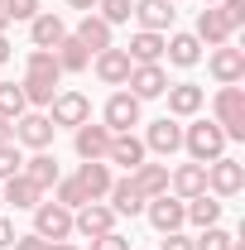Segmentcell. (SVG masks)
<instances>
[{
  "label": "cell",
  "mask_w": 245,
  "mask_h": 250,
  "mask_svg": "<svg viewBox=\"0 0 245 250\" xmlns=\"http://www.w3.org/2000/svg\"><path fill=\"white\" fill-rule=\"evenodd\" d=\"M197 43H207V48H221V43H231V29H226V20H221V10L207 5L202 15H197V29H192Z\"/></svg>",
  "instance_id": "cb8c5ba5"
},
{
  "label": "cell",
  "mask_w": 245,
  "mask_h": 250,
  "mask_svg": "<svg viewBox=\"0 0 245 250\" xmlns=\"http://www.w3.org/2000/svg\"><path fill=\"white\" fill-rule=\"evenodd\" d=\"M178 149H183V125L173 121V116H159V121H149V130H144V154L173 159Z\"/></svg>",
  "instance_id": "ba28073f"
},
{
  "label": "cell",
  "mask_w": 245,
  "mask_h": 250,
  "mask_svg": "<svg viewBox=\"0 0 245 250\" xmlns=\"http://www.w3.org/2000/svg\"><path fill=\"white\" fill-rule=\"evenodd\" d=\"M0 145H15V121L0 116Z\"/></svg>",
  "instance_id": "ee69618b"
},
{
  "label": "cell",
  "mask_w": 245,
  "mask_h": 250,
  "mask_svg": "<svg viewBox=\"0 0 245 250\" xmlns=\"http://www.w3.org/2000/svg\"><path fill=\"white\" fill-rule=\"evenodd\" d=\"M72 231H77V236H87V241H96V236L116 231V212H111L106 202H87V207H77V212H72Z\"/></svg>",
  "instance_id": "4fadbf2b"
},
{
  "label": "cell",
  "mask_w": 245,
  "mask_h": 250,
  "mask_svg": "<svg viewBox=\"0 0 245 250\" xmlns=\"http://www.w3.org/2000/svg\"><path fill=\"white\" fill-rule=\"evenodd\" d=\"M207 72H212L221 87H241L245 82V48H236V43L212 48V53H207Z\"/></svg>",
  "instance_id": "8992f818"
},
{
  "label": "cell",
  "mask_w": 245,
  "mask_h": 250,
  "mask_svg": "<svg viewBox=\"0 0 245 250\" xmlns=\"http://www.w3.org/2000/svg\"><path fill=\"white\" fill-rule=\"evenodd\" d=\"M15 246V226H10V217H0V250Z\"/></svg>",
  "instance_id": "7bdbcfd3"
},
{
  "label": "cell",
  "mask_w": 245,
  "mask_h": 250,
  "mask_svg": "<svg viewBox=\"0 0 245 250\" xmlns=\"http://www.w3.org/2000/svg\"><path fill=\"white\" fill-rule=\"evenodd\" d=\"M221 197H212V192H197V197H187V221L192 226H221Z\"/></svg>",
  "instance_id": "4316f807"
},
{
  "label": "cell",
  "mask_w": 245,
  "mask_h": 250,
  "mask_svg": "<svg viewBox=\"0 0 245 250\" xmlns=\"http://www.w3.org/2000/svg\"><path fill=\"white\" fill-rule=\"evenodd\" d=\"M92 67H96V77H101L106 87H125V77H130V67H135V62H130V53H125V48H116V43H111V48L92 53Z\"/></svg>",
  "instance_id": "5bb4252c"
},
{
  "label": "cell",
  "mask_w": 245,
  "mask_h": 250,
  "mask_svg": "<svg viewBox=\"0 0 245 250\" xmlns=\"http://www.w3.org/2000/svg\"><path fill=\"white\" fill-rule=\"evenodd\" d=\"M140 106H144V101H135V96L121 87V92H111V101H106V116H101V125H106L111 135H130V130L140 125Z\"/></svg>",
  "instance_id": "30bf717a"
},
{
  "label": "cell",
  "mask_w": 245,
  "mask_h": 250,
  "mask_svg": "<svg viewBox=\"0 0 245 250\" xmlns=\"http://www.w3.org/2000/svg\"><path fill=\"white\" fill-rule=\"evenodd\" d=\"M92 250H130V241H125L121 231H106V236H96Z\"/></svg>",
  "instance_id": "ab89813d"
},
{
  "label": "cell",
  "mask_w": 245,
  "mask_h": 250,
  "mask_svg": "<svg viewBox=\"0 0 245 250\" xmlns=\"http://www.w3.org/2000/svg\"><path fill=\"white\" fill-rule=\"evenodd\" d=\"M10 29V10H5V0H0V34Z\"/></svg>",
  "instance_id": "7dc6e473"
},
{
  "label": "cell",
  "mask_w": 245,
  "mask_h": 250,
  "mask_svg": "<svg viewBox=\"0 0 245 250\" xmlns=\"http://www.w3.org/2000/svg\"><path fill=\"white\" fill-rule=\"evenodd\" d=\"M72 149H77V159H106V149H111V130L82 121L77 135H72Z\"/></svg>",
  "instance_id": "ac0fdd59"
},
{
  "label": "cell",
  "mask_w": 245,
  "mask_h": 250,
  "mask_svg": "<svg viewBox=\"0 0 245 250\" xmlns=\"http://www.w3.org/2000/svg\"><path fill=\"white\" fill-rule=\"evenodd\" d=\"M163 58L173 67H197L202 62V43L192 34H163Z\"/></svg>",
  "instance_id": "603a6c76"
},
{
  "label": "cell",
  "mask_w": 245,
  "mask_h": 250,
  "mask_svg": "<svg viewBox=\"0 0 245 250\" xmlns=\"http://www.w3.org/2000/svg\"><path fill=\"white\" fill-rule=\"evenodd\" d=\"M130 62H159L163 58V34H154V29H140L135 39H130Z\"/></svg>",
  "instance_id": "f546056e"
},
{
  "label": "cell",
  "mask_w": 245,
  "mask_h": 250,
  "mask_svg": "<svg viewBox=\"0 0 245 250\" xmlns=\"http://www.w3.org/2000/svg\"><path fill=\"white\" fill-rule=\"evenodd\" d=\"M15 58V48H10V39H5V34H0V67H5V62Z\"/></svg>",
  "instance_id": "f6af8a7d"
},
{
  "label": "cell",
  "mask_w": 245,
  "mask_h": 250,
  "mask_svg": "<svg viewBox=\"0 0 245 250\" xmlns=\"http://www.w3.org/2000/svg\"><path fill=\"white\" fill-rule=\"evenodd\" d=\"M231 231H221V226H202V236L192 241V250H231Z\"/></svg>",
  "instance_id": "d590c367"
},
{
  "label": "cell",
  "mask_w": 245,
  "mask_h": 250,
  "mask_svg": "<svg viewBox=\"0 0 245 250\" xmlns=\"http://www.w3.org/2000/svg\"><path fill=\"white\" fill-rule=\"evenodd\" d=\"M53 250H77V246H72V241H53Z\"/></svg>",
  "instance_id": "c3c4849f"
},
{
  "label": "cell",
  "mask_w": 245,
  "mask_h": 250,
  "mask_svg": "<svg viewBox=\"0 0 245 250\" xmlns=\"http://www.w3.org/2000/svg\"><path fill=\"white\" fill-rule=\"evenodd\" d=\"M144 217H149V226L159 231V236L183 231V226H187V202H183V197H173V192H159V197L144 202Z\"/></svg>",
  "instance_id": "3957f363"
},
{
  "label": "cell",
  "mask_w": 245,
  "mask_h": 250,
  "mask_svg": "<svg viewBox=\"0 0 245 250\" xmlns=\"http://www.w3.org/2000/svg\"><path fill=\"white\" fill-rule=\"evenodd\" d=\"M72 178L82 183V192H87L92 202H101V197L111 192V183H116V178H111V164H106V159H82V168H77Z\"/></svg>",
  "instance_id": "2e32d148"
},
{
  "label": "cell",
  "mask_w": 245,
  "mask_h": 250,
  "mask_svg": "<svg viewBox=\"0 0 245 250\" xmlns=\"http://www.w3.org/2000/svg\"><path fill=\"white\" fill-rule=\"evenodd\" d=\"M24 77H62L58 58L48 53V48H29V58H24Z\"/></svg>",
  "instance_id": "d6a6232c"
},
{
  "label": "cell",
  "mask_w": 245,
  "mask_h": 250,
  "mask_svg": "<svg viewBox=\"0 0 245 250\" xmlns=\"http://www.w3.org/2000/svg\"><path fill=\"white\" fill-rule=\"evenodd\" d=\"M48 121H53V130H77L82 121H92V101L82 92H58L53 101H48Z\"/></svg>",
  "instance_id": "9c48e42d"
},
{
  "label": "cell",
  "mask_w": 245,
  "mask_h": 250,
  "mask_svg": "<svg viewBox=\"0 0 245 250\" xmlns=\"http://www.w3.org/2000/svg\"><path fill=\"white\" fill-rule=\"evenodd\" d=\"M125 92L135 96V101H154V96H163V92H168V72H163V62H135L130 77H125Z\"/></svg>",
  "instance_id": "5b68a950"
},
{
  "label": "cell",
  "mask_w": 245,
  "mask_h": 250,
  "mask_svg": "<svg viewBox=\"0 0 245 250\" xmlns=\"http://www.w3.org/2000/svg\"><path fill=\"white\" fill-rule=\"evenodd\" d=\"M24 178H34L43 192H53V183L62 178V173H58V159L48 154V149H39L34 159H24Z\"/></svg>",
  "instance_id": "484cf974"
},
{
  "label": "cell",
  "mask_w": 245,
  "mask_h": 250,
  "mask_svg": "<svg viewBox=\"0 0 245 250\" xmlns=\"http://www.w3.org/2000/svg\"><path fill=\"white\" fill-rule=\"evenodd\" d=\"M92 15H101V20L116 29V24H125V20L135 15V0H96V10H92Z\"/></svg>",
  "instance_id": "e575fe53"
},
{
  "label": "cell",
  "mask_w": 245,
  "mask_h": 250,
  "mask_svg": "<svg viewBox=\"0 0 245 250\" xmlns=\"http://www.w3.org/2000/svg\"><path fill=\"white\" fill-rule=\"evenodd\" d=\"M5 10H10V24L15 20H34L39 15V0H5Z\"/></svg>",
  "instance_id": "f35d334b"
},
{
  "label": "cell",
  "mask_w": 245,
  "mask_h": 250,
  "mask_svg": "<svg viewBox=\"0 0 245 250\" xmlns=\"http://www.w3.org/2000/svg\"><path fill=\"white\" fill-rule=\"evenodd\" d=\"M34 236L43 241H67L72 236V212L62 202H39L34 207Z\"/></svg>",
  "instance_id": "8fae6325"
},
{
  "label": "cell",
  "mask_w": 245,
  "mask_h": 250,
  "mask_svg": "<svg viewBox=\"0 0 245 250\" xmlns=\"http://www.w3.org/2000/svg\"><path fill=\"white\" fill-rule=\"evenodd\" d=\"M212 121L226 130V140H245V92L241 87H221L212 96Z\"/></svg>",
  "instance_id": "7a4b0ae2"
},
{
  "label": "cell",
  "mask_w": 245,
  "mask_h": 250,
  "mask_svg": "<svg viewBox=\"0 0 245 250\" xmlns=\"http://www.w3.org/2000/svg\"><path fill=\"white\" fill-rule=\"evenodd\" d=\"M207 5H221V0H207Z\"/></svg>",
  "instance_id": "681fc988"
},
{
  "label": "cell",
  "mask_w": 245,
  "mask_h": 250,
  "mask_svg": "<svg viewBox=\"0 0 245 250\" xmlns=\"http://www.w3.org/2000/svg\"><path fill=\"white\" fill-rule=\"evenodd\" d=\"M168 188H173V197H197V192H207V164H178L173 173H168Z\"/></svg>",
  "instance_id": "d6986e66"
},
{
  "label": "cell",
  "mask_w": 245,
  "mask_h": 250,
  "mask_svg": "<svg viewBox=\"0 0 245 250\" xmlns=\"http://www.w3.org/2000/svg\"><path fill=\"white\" fill-rule=\"evenodd\" d=\"M0 207H5V197H0Z\"/></svg>",
  "instance_id": "f907efd6"
},
{
  "label": "cell",
  "mask_w": 245,
  "mask_h": 250,
  "mask_svg": "<svg viewBox=\"0 0 245 250\" xmlns=\"http://www.w3.org/2000/svg\"><path fill=\"white\" fill-rule=\"evenodd\" d=\"M159 250H192V236H183V231H168Z\"/></svg>",
  "instance_id": "b9f144b4"
},
{
  "label": "cell",
  "mask_w": 245,
  "mask_h": 250,
  "mask_svg": "<svg viewBox=\"0 0 245 250\" xmlns=\"http://www.w3.org/2000/svg\"><path fill=\"white\" fill-rule=\"evenodd\" d=\"M216 10H221V20H226V29H231V34L245 24V0H221Z\"/></svg>",
  "instance_id": "74e56055"
},
{
  "label": "cell",
  "mask_w": 245,
  "mask_h": 250,
  "mask_svg": "<svg viewBox=\"0 0 245 250\" xmlns=\"http://www.w3.org/2000/svg\"><path fill=\"white\" fill-rule=\"evenodd\" d=\"M62 34H67V24H62V15H53V10H39L29 20V39H34V48H58L62 43Z\"/></svg>",
  "instance_id": "ffe728a7"
},
{
  "label": "cell",
  "mask_w": 245,
  "mask_h": 250,
  "mask_svg": "<svg viewBox=\"0 0 245 250\" xmlns=\"http://www.w3.org/2000/svg\"><path fill=\"white\" fill-rule=\"evenodd\" d=\"M53 202H62L67 212H77V207H87L92 197L82 192V183H77V178H58V183H53Z\"/></svg>",
  "instance_id": "836d02e7"
},
{
  "label": "cell",
  "mask_w": 245,
  "mask_h": 250,
  "mask_svg": "<svg viewBox=\"0 0 245 250\" xmlns=\"http://www.w3.org/2000/svg\"><path fill=\"white\" fill-rule=\"evenodd\" d=\"M226 130L216 121H197L192 116V125H183V149H187V159L192 164H212V159H221L226 154Z\"/></svg>",
  "instance_id": "6da1fadb"
},
{
  "label": "cell",
  "mask_w": 245,
  "mask_h": 250,
  "mask_svg": "<svg viewBox=\"0 0 245 250\" xmlns=\"http://www.w3.org/2000/svg\"><path fill=\"white\" fill-rule=\"evenodd\" d=\"M72 34L87 43V53H101V48H111V24H106L101 15H82V24H77Z\"/></svg>",
  "instance_id": "f1b7e54d"
},
{
  "label": "cell",
  "mask_w": 245,
  "mask_h": 250,
  "mask_svg": "<svg viewBox=\"0 0 245 250\" xmlns=\"http://www.w3.org/2000/svg\"><path fill=\"white\" fill-rule=\"evenodd\" d=\"M67 5H72V10H82V15H92V10H96V0H67Z\"/></svg>",
  "instance_id": "bcb514c9"
},
{
  "label": "cell",
  "mask_w": 245,
  "mask_h": 250,
  "mask_svg": "<svg viewBox=\"0 0 245 250\" xmlns=\"http://www.w3.org/2000/svg\"><path fill=\"white\" fill-rule=\"evenodd\" d=\"M15 173H24V154H20V145H0V183H10Z\"/></svg>",
  "instance_id": "8d00e7d4"
},
{
  "label": "cell",
  "mask_w": 245,
  "mask_h": 250,
  "mask_svg": "<svg viewBox=\"0 0 245 250\" xmlns=\"http://www.w3.org/2000/svg\"><path fill=\"white\" fill-rule=\"evenodd\" d=\"M53 135H58V130H53V121H48V111H24V116L15 121V145H24V149H34V154L48 149Z\"/></svg>",
  "instance_id": "52a82bcc"
},
{
  "label": "cell",
  "mask_w": 245,
  "mask_h": 250,
  "mask_svg": "<svg viewBox=\"0 0 245 250\" xmlns=\"http://www.w3.org/2000/svg\"><path fill=\"white\" fill-rule=\"evenodd\" d=\"M173 0H135V20L140 29H154V34H168L173 29Z\"/></svg>",
  "instance_id": "44dd1931"
},
{
  "label": "cell",
  "mask_w": 245,
  "mask_h": 250,
  "mask_svg": "<svg viewBox=\"0 0 245 250\" xmlns=\"http://www.w3.org/2000/svg\"><path fill=\"white\" fill-rule=\"evenodd\" d=\"M163 96H168V116H173V121H192V116L207 106V92H202L197 82H168Z\"/></svg>",
  "instance_id": "7c38bea8"
},
{
  "label": "cell",
  "mask_w": 245,
  "mask_h": 250,
  "mask_svg": "<svg viewBox=\"0 0 245 250\" xmlns=\"http://www.w3.org/2000/svg\"><path fill=\"white\" fill-rule=\"evenodd\" d=\"M130 178H135V188H140L144 197H159V192H168V164H149V159H144Z\"/></svg>",
  "instance_id": "83f0119b"
},
{
  "label": "cell",
  "mask_w": 245,
  "mask_h": 250,
  "mask_svg": "<svg viewBox=\"0 0 245 250\" xmlns=\"http://www.w3.org/2000/svg\"><path fill=\"white\" fill-rule=\"evenodd\" d=\"M0 197H5L10 207H20V212H34V207L43 202V188L34 183V178H24V173H15L10 183H0Z\"/></svg>",
  "instance_id": "7402d4cb"
},
{
  "label": "cell",
  "mask_w": 245,
  "mask_h": 250,
  "mask_svg": "<svg viewBox=\"0 0 245 250\" xmlns=\"http://www.w3.org/2000/svg\"><path fill=\"white\" fill-rule=\"evenodd\" d=\"M24 111H29L24 87H20V82H0V116H5V121H20Z\"/></svg>",
  "instance_id": "1f68e13d"
},
{
  "label": "cell",
  "mask_w": 245,
  "mask_h": 250,
  "mask_svg": "<svg viewBox=\"0 0 245 250\" xmlns=\"http://www.w3.org/2000/svg\"><path fill=\"white\" fill-rule=\"evenodd\" d=\"M10 250H53V241H43V236H34V231H29V236H15V246H10Z\"/></svg>",
  "instance_id": "60d3db41"
},
{
  "label": "cell",
  "mask_w": 245,
  "mask_h": 250,
  "mask_svg": "<svg viewBox=\"0 0 245 250\" xmlns=\"http://www.w3.org/2000/svg\"><path fill=\"white\" fill-rule=\"evenodd\" d=\"M144 140H140V135H135V130H130V135H111V149H106V164H121L125 173H135V168H140V164H144Z\"/></svg>",
  "instance_id": "e0dca14e"
},
{
  "label": "cell",
  "mask_w": 245,
  "mask_h": 250,
  "mask_svg": "<svg viewBox=\"0 0 245 250\" xmlns=\"http://www.w3.org/2000/svg\"><path fill=\"white\" fill-rule=\"evenodd\" d=\"M245 188V164L241 159H231V154H221L207 164V192L212 197H236Z\"/></svg>",
  "instance_id": "277c9868"
},
{
  "label": "cell",
  "mask_w": 245,
  "mask_h": 250,
  "mask_svg": "<svg viewBox=\"0 0 245 250\" xmlns=\"http://www.w3.org/2000/svg\"><path fill=\"white\" fill-rule=\"evenodd\" d=\"M53 58H58L62 72H87V67H92V53H87V43H82L72 29L62 34V43L53 48Z\"/></svg>",
  "instance_id": "d4e9b609"
},
{
  "label": "cell",
  "mask_w": 245,
  "mask_h": 250,
  "mask_svg": "<svg viewBox=\"0 0 245 250\" xmlns=\"http://www.w3.org/2000/svg\"><path fill=\"white\" fill-rule=\"evenodd\" d=\"M20 87H24V101L34 111H48V101L58 96V77H24Z\"/></svg>",
  "instance_id": "4dcf8cb0"
},
{
  "label": "cell",
  "mask_w": 245,
  "mask_h": 250,
  "mask_svg": "<svg viewBox=\"0 0 245 250\" xmlns=\"http://www.w3.org/2000/svg\"><path fill=\"white\" fill-rule=\"evenodd\" d=\"M106 197H111L106 207H111L116 217H140V212H144V202H149V197H144V192L135 188V178H130V173H125V178H116Z\"/></svg>",
  "instance_id": "9a60e30c"
}]
</instances>
